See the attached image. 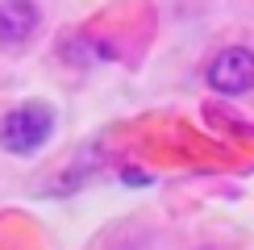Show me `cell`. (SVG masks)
I'll return each instance as SVG.
<instances>
[{
    "instance_id": "6da1fadb",
    "label": "cell",
    "mask_w": 254,
    "mask_h": 250,
    "mask_svg": "<svg viewBox=\"0 0 254 250\" xmlns=\"http://www.w3.org/2000/svg\"><path fill=\"white\" fill-rule=\"evenodd\" d=\"M50 109H42V104H21V109L4 113V121H0V146H4L8 154H34L42 142L50 138Z\"/></svg>"
},
{
    "instance_id": "3957f363",
    "label": "cell",
    "mask_w": 254,
    "mask_h": 250,
    "mask_svg": "<svg viewBox=\"0 0 254 250\" xmlns=\"http://www.w3.org/2000/svg\"><path fill=\"white\" fill-rule=\"evenodd\" d=\"M38 29V4L34 0H0V46H25Z\"/></svg>"
},
{
    "instance_id": "7a4b0ae2",
    "label": "cell",
    "mask_w": 254,
    "mask_h": 250,
    "mask_svg": "<svg viewBox=\"0 0 254 250\" xmlns=\"http://www.w3.org/2000/svg\"><path fill=\"white\" fill-rule=\"evenodd\" d=\"M208 88L221 96H246L254 92V50L250 46H225L208 62Z\"/></svg>"
}]
</instances>
